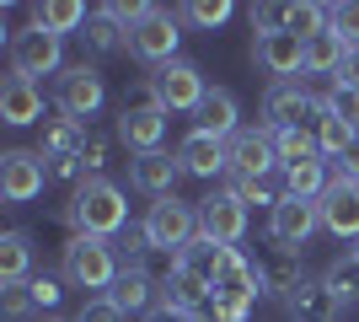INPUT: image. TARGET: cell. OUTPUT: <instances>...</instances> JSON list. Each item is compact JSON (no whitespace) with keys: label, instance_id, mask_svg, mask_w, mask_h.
I'll return each mask as SVG.
<instances>
[{"label":"cell","instance_id":"6da1fadb","mask_svg":"<svg viewBox=\"0 0 359 322\" xmlns=\"http://www.w3.org/2000/svg\"><path fill=\"white\" fill-rule=\"evenodd\" d=\"M65 220H70V236H102V242H113V236L129 226L123 188L107 183V177H86V183L70 194V204H65Z\"/></svg>","mask_w":359,"mask_h":322},{"label":"cell","instance_id":"7a4b0ae2","mask_svg":"<svg viewBox=\"0 0 359 322\" xmlns=\"http://www.w3.org/2000/svg\"><path fill=\"white\" fill-rule=\"evenodd\" d=\"M118 247L102 236H70L60 247V279L75 290H113L118 285Z\"/></svg>","mask_w":359,"mask_h":322},{"label":"cell","instance_id":"3957f363","mask_svg":"<svg viewBox=\"0 0 359 322\" xmlns=\"http://www.w3.org/2000/svg\"><path fill=\"white\" fill-rule=\"evenodd\" d=\"M60 70H65V38L60 32L38 27V22L11 32V76L38 81V76H60Z\"/></svg>","mask_w":359,"mask_h":322},{"label":"cell","instance_id":"277c9868","mask_svg":"<svg viewBox=\"0 0 359 322\" xmlns=\"http://www.w3.org/2000/svg\"><path fill=\"white\" fill-rule=\"evenodd\" d=\"M204 97H210V86H204V70L194 60H172L150 76V102L166 113H198Z\"/></svg>","mask_w":359,"mask_h":322},{"label":"cell","instance_id":"5b68a950","mask_svg":"<svg viewBox=\"0 0 359 322\" xmlns=\"http://www.w3.org/2000/svg\"><path fill=\"white\" fill-rule=\"evenodd\" d=\"M102 102H107V86H102V76H97L91 65H65L60 76H54V113L86 123V119H97Z\"/></svg>","mask_w":359,"mask_h":322},{"label":"cell","instance_id":"8992f818","mask_svg":"<svg viewBox=\"0 0 359 322\" xmlns=\"http://www.w3.org/2000/svg\"><path fill=\"white\" fill-rule=\"evenodd\" d=\"M140 226L150 231V242H156V253H166V258H177L182 247L198 236V210L194 204H182L177 194L172 199H156L150 204V215L140 220Z\"/></svg>","mask_w":359,"mask_h":322},{"label":"cell","instance_id":"52a82bcc","mask_svg":"<svg viewBox=\"0 0 359 322\" xmlns=\"http://www.w3.org/2000/svg\"><path fill=\"white\" fill-rule=\"evenodd\" d=\"M316 231H322V204H316V199H295V194H285V199L269 210V236H273L279 253H300Z\"/></svg>","mask_w":359,"mask_h":322},{"label":"cell","instance_id":"ba28073f","mask_svg":"<svg viewBox=\"0 0 359 322\" xmlns=\"http://www.w3.org/2000/svg\"><path fill=\"white\" fill-rule=\"evenodd\" d=\"M177 43H182L177 11H161V6H150L145 22H140V27H129V54H135L140 65H156V70L177 60Z\"/></svg>","mask_w":359,"mask_h":322},{"label":"cell","instance_id":"9c48e42d","mask_svg":"<svg viewBox=\"0 0 359 322\" xmlns=\"http://www.w3.org/2000/svg\"><path fill=\"white\" fill-rule=\"evenodd\" d=\"M279 167L273 129H241L225 140V177H269Z\"/></svg>","mask_w":359,"mask_h":322},{"label":"cell","instance_id":"30bf717a","mask_svg":"<svg viewBox=\"0 0 359 322\" xmlns=\"http://www.w3.org/2000/svg\"><path fill=\"white\" fill-rule=\"evenodd\" d=\"M48 188V161L38 151H6L0 156V199L6 204H32Z\"/></svg>","mask_w":359,"mask_h":322},{"label":"cell","instance_id":"8fae6325","mask_svg":"<svg viewBox=\"0 0 359 322\" xmlns=\"http://www.w3.org/2000/svg\"><path fill=\"white\" fill-rule=\"evenodd\" d=\"M252 65L269 76V86L306 76V38H295V32H263V38H252Z\"/></svg>","mask_w":359,"mask_h":322},{"label":"cell","instance_id":"7c38bea8","mask_svg":"<svg viewBox=\"0 0 359 322\" xmlns=\"http://www.w3.org/2000/svg\"><path fill=\"white\" fill-rule=\"evenodd\" d=\"M166 107L156 102H135V107H123L118 123H113V140L118 145H129L135 156H150V151H161V140H166Z\"/></svg>","mask_w":359,"mask_h":322},{"label":"cell","instance_id":"4fadbf2b","mask_svg":"<svg viewBox=\"0 0 359 322\" xmlns=\"http://www.w3.org/2000/svg\"><path fill=\"white\" fill-rule=\"evenodd\" d=\"M215 295L220 301H241V307H257V295H269L263 290V269L241 247H225L220 269H215Z\"/></svg>","mask_w":359,"mask_h":322},{"label":"cell","instance_id":"5bb4252c","mask_svg":"<svg viewBox=\"0 0 359 322\" xmlns=\"http://www.w3.org/2000/svg\"><path fill=\"white\" fill-rule=\"evenodd\" d=\"M198 236H210L220 247H236L247 236V204L236 194H210L198 199Z\"/></svg>","mask_w":359,"mask_h":322},{"label":"cell","instance_id":"9a60e30c","mask_svg":"<svg viewBox=\"0 0 359 322\" xmlns=\"http://www.w3.org/2000/svg\"><path fill=\"white\" fill-rule=\"evenodd\" d=\"M316 113V92H306V81H273L263 92V119L269 129H306Z\"/></svg>","mask_w":359,"mask_h":322},{"label":"cell","instance_id":"2e32d148","mask_svg":"<svg viewBox=\"0 0 359 322\" xmlns=\"http://www.w3.org/2000/svg\"><path fill=\"white\" fill-rule=\"evenodd\" d=\"M316 204H322V231H332L338 242H359V183L332 177Z\"/></svg>","mask_w":359,"mask_h":322},{"label":"cell","instance_id":"e0dca14e","mask_svg":"<svg viewBox=\"0 0 359 322\" xmlns=\"http://www.w3.org/2000/svg\"><path fill=\"white\" fill-rule=\"evenodd\" d=\"M210 295H215V285H210V279L177 263L172 274H161V295H156V307H166V311H182V317H198V311L210 307Z\"/></svg>","mask_w":359,"mask_h":322},{"label":"cell","instance_id":"ac0fdd59","mask_svg":"<svg viewBox=\"0 0 359 322\" xmlns=\"http://www.w3.org/2000/svg\"><path fill=\"white\" fill-rule=\"evenodd\" d=\"M182 177H188L182 161L166 156V151H150V156H135V161H129V183H135L140 194H150V199H172Z\"/></svg>","mask_w":359,"mask_h":322},{"label":"cell","instance_id":"d6986e66","mask_svg":"<svg viewBox=\"0 0 359 322\" xmlns=\"http://www.w3.org/2000/svg\"><path fill=\"white\" fill-rule=\"evenodd\" d=\"M0 123H11V129L43 123V92H38V81H22V76L0 81Z\"/></svg>","mask_w":359,"mask_h":322},{"label":"cell","instance_id":"ffe728a7","mask_svg":"<svg viewBox=\"0 0 359 322\" xmlns=\"http://www.w3.org/2000/svg\"><path fill=\"white\" fill-rule=\"evenodd\" d=\"M177 161H182L188 177H220L225 172V140L204 135V129H188L182 145H177Z\"/></svg>","mask_w":359,"mask_h":322},{"label":"cell","instance_id":"44dd1931","mask_svg":"<svg viewBox=\"0 0 359 322\" xmlns=\"http://www.w3.org/2000/svg\"><path fill=\"white\" fill-rule=\"evenodd\" d=\"M194 129H204V135H215V140H231V135H241V102H236V92H225V86H215L204 102H198V113H194Z\"/></svg>","mask_w":359,"mask_h":322},{"label":"cell","instance_id":"7402d4cb","mask_svg":"<svg viewBox=\"0 0 359 322\" xmlns=\"http://www.w3.org/2000/svg\"><path fill=\"white\" fill-rule=\"evenodd\" d=\"M81 145H86V123L65 119V113L38 123V156H43V161H54V156H81Z\"/></svg>","mask_w":359,"mask_h":322},{"label":"cell","instance_id":"603a6c76","mask_svg":"<svg viewBox=\"0 0 359 322\" xmlns=\"http://www.w3.org/2000/svg\"><path fill=\"white\" fill-rule=\"evenodd\" d=\"M285 311H290V322H338V301H332V290L322 285V279H306L295 295L285 301Z\"/></svg>","mask_w":359,"mask_h":322},{"label":"cell","instance_id":"cb8c5ba5","mask_svg":"<svg viewBox=\"0 0 359 322\" xmlns=\"http://www.w3.org/2000/svg\"><path fill=\"white\" fill-rule=\"evenodd\" d=\"M311 123H316V145H322V161H338V156H344L348 145L359 140V129H348L344 119H332L327 97H316V113H311Z\"/></svg>","mask_w":359,"mask_h":322},{"label":"cell","instance_id":"d4e9b609","mask_svg":"<svg viewBox=\"0 0 359 322\" xmlns=\"http://www.w3.org/2000/svg\"><path fill=\"white\" fill-rule=\"evenodd\" d=\"M27 274H32V236L6 231L0 236V285H27Z\"/></svg>","mask_w":359,"mask_h":322},{"label":"cell","instance_id":"484cf974","mask_svg":"<svg viewBox=\"0 0 359 322\" xmlns=\"http://www.w3.org/2000/svg\"><path fill=\"white\" fill-rule=\"evenodd\" d=\"M81 38H86L91 54H118V48H129V27H123L107 6H102V11H91V22L81 27Z\"/></svg>","mask_w":359,"mask_h":322},{"label":"cell","instance_id":"4316f807","mask_svg":"<svg viewBox=\"0 0 359 322\" xmlns=\"http://www.w3.org/2000/svg\"><path fill=\"white\" fill-rule=\"evenodd\" d=\"M156 295H161V285H156L150 274H129V269H123V274H118V285L107 290V301H113V307H118L123 317H129V311L156 307Z\"/></svg>","mask_w":359,"mask_h":322},{"label":"cell","instance_id":"83f0119b","mask_svg":"<svg viewBox=\"0 0 359 322\" xmlns=\"http://www.w3.org/2000/svg\"><path fill=\"white\" fill-rule=\"evenodd\" d=\"M344 54H348V43L332 27L306 38V76H338V70H344Z\"/></svg>","mask_w":359,"mask_h":322},{"label":"cell","instance_id":"f1b7e54d","mask_svg":"<svg viewBox=\"0 0 359 322\" xmlns=\"http://www.w3.org/2000/svg\"><path fill=\"white\" fill-rule=\"evenodd\" d=\"M113 247H118V263L129 269V274H150V263L166 258V253H156V242H150V231H145V226H123Z\"/></svg>","mask_w":359,"mask_h":322},{"label":"cell","instance_id":"f546056e","mask_svg":"<svg viewBox=\"0 0 359 322\" xmlns=\"http://www.w3.org/2000/svg\"><path fill=\"white\" fill-rule=\"evenodd\" d=\"M32 22L65 38V32H81L91 16H86V6H81V0H38V6H32Z\"/></svg>","mask_w":359,"mask_h":322},{"label":"cell","instance_id":"4dcf8cb0","mask_svg":"<svg viewBox=\"0 0 359 322\" xmlns=\"http://www.w3.org/2000/svg\"><path fill=\"white\" fill-rule=\"evenodd\" d=\"M332 183V172L322 156H311V161H295V167H285V194H295V199H322Z\"/></svg>","mask_w":359,"mask_h":322},{"label":"cell","instance_id":"1f68e13d","mask_svg":"<svg viewBox=\"0 0 359 322\" xmlns=\"http://www.w3.org/2000/svg\"><path fill=\"white\" fill-rule=\"evenodd\" d=\"M300 285H306V263H300V253H279V258L263 269V290L279 295V301H290Z\"/></svg>","mask_w":359,"mask_h":322},{"label":"cell","instance_id":"d6a6232c","mask_svg":"<svg viewBox=\"0 0 359 322\" xmlns=\"http://www.w3.org/2000/svg\"><path fill=\"white\" fill-rule=\"evenodd\" d=\"M273 151H279V167H295L322 156V145H316V129H273Z\"/></svg>","mask_w":359,"mask_h":322},{"label":"cell","instance_id":"836d02e7","mask_svg":"<svg viewBox=\"0 0 359 322\" xmlns=\"http://www.w3.org/2000/svg\"><path fill=\"white\" fill-rule=\"evenodd\" d=\"M322 285L332 290V301L338 307H359V263L354 258H338V263H327V274H322Z\"/></svg>","mask_w":359,"mask_h":322},{"label":"cell","instance_id":"e575fe53","mask_svg":"<svg viewBox=\"0 0 359 322\" xmlns=\"http://www.w3.org/2000/svg\"><path fill=\"white\" fill-rule=\"evenodd\" d=\"M225 194H236L241 204H247V210H252V204H279L285 199V188H273L269 177H225Z\"/></svg>","mask_w":359,"mask_h":322},{"label":"cell","instance_id":"d590c367","mask_svg":"<svg viewBox=\"0 0 359 322\" xmlns=\"http://www.w3.org/2000/svg\"><path fill=\"white\" fill-rule=\"evenodd\" d=\"M220 258H225V247H220V242H210V236H194V242L182 247V269L204 274L210 285H215V269H220Z\"/></svg>","mask_w":359,"mask_h":322},{"label":"cell","instance_id":"8d00e7d4","mask_svg":"<svg viewBox=\"0 0 359 322\" xmlns=\"http://www.w3.org/2000/svg\"><path fill=\"white\" fill-rule=\"evenodd\" d=\"M285 32H295V38H316V32H327V6H311V0L285 6Z\"/></svg>","mask_w":359,"mask_h":322},{"label":"cell","instance_id":"74e56055","mask_svg":"<svg viewBox=\"0 0 359 322\" xmlns=\"http://www.w3.org/2000/svg\"><path fill=\"white\" fill-rule=\"evenodd\" d=\"M327 27L338 32L348 48H359V0H338V6H327Z\"/></svg>","mask_w":359,"mask_h":322},{"label":"cell","instance_id":"f35d334b","mask_svg":"<svg viewBox=\"0 0 359 322\" xmlns=\"http://www.w3.org/2000/svg\"><path fill=\"white\" fill-rule=\"evenodd\" d=\"M32 307H38V295H32V279L27 285H0V311L11 322H27L32 317Z\"/></svg>","mask_w":359,"mask_h":322},{"label":"cell","instance_id":"ab89813d","mask_svg":"<svg viewBox=\"0 0 359 322\" xmlns=\"http://www.w3.org/2000/svg\"><path fill=\"white\" fill-rule=\"evenodd\" d=\"M177 16H188L198 27H225V22H231V0H188Z\"/></svg>","mask_w":359,"mask_h":322},{"label":"cell","instance_id":"60d3db41","mask_svg":"<svg viewBox=\"0 0 359 322\" xmlns=\"http://www.w3.org/2000/svg\"><path fill=\"white\" fill-rule=\"evenodd\" d=\"M107 151H113V140H107L102 129H86V145H81V161H86V172H91V177H102V167H107Z\"/></svg>","mask_w":359,"mask_h":322},{"label":"cell","instance_id":"b9f144b4","mask_svg":"<svg viewBox=\"0 0 359 322\" xmlns=\"http://www.w3.org/2000/svg\"><path fill=\"white\" fill-rule=\"evenodd\" d=\"M86 177H91V172H86V161H81V156H54V161H48V183H70V188H81Z\"/></svg>","mask_w":359,"mask_h":322},{"label":"cell","instance_id":"7bdbcfd3","mask_svg":"<svg viewBox=\"0 0 359 322\" xmlns=\"http://www.w3.org/2000/svg\"><path fill=\"white\" fill-rule=\"evenodd\" d=\"M327 107H332V119H344L348 129H359V92H354V86H332Z\"/></svg>","mask_w":359,"mask_h":322},{"label":"cell","instance_id":"ee69618b","mask_svg":"<svg viewBox=\"0 0 359 322\" xmlns=\"http://www.w3.org/2000/svg\"><path fill=\"white\" fill-rule=\"evenodd\" d=\"M252 32L263 38V32H285V6H252Z\"/></svg>","mask_w":359,"mask_h":322},{"label":"cell","instance_id":"f6af8a7d","mask_svg":"<svg viewBox=\"0 0 359 322\" xmlns=\"http://www.w3.org/2000/svg\"><path fill=\"white\" fill-rule=\"evenodd\" d=\"M75 322H123V311L107 301V295H97V301H86V307L75 311Z\"/></svg>","mask_w":359,"mask_h":322},{"label":"cell","instance_id":"bcb514c9","mask_svg":"<svg viewBox=\"0 0 359 322\" xmlns=\"http://www.w3.org/2000/svg\"><path fill=\"white\" fill-rule=\"evenodd\" d=\"M32 295H38V307H60L65 279H60V274H38V279H32Z\"/></svg>","mask_w":359,"mask_h":322},{"label":"cell","instance_id":"7dc6e473","mask_svg":"<svg viewBox=\"0 0 359 322\" xmlns=\"http://www.w3.org/2000/svg\"><path fill=\"white\" fill-rule=\"evenodd\" d=\"M332 167H338V172H332V177H348V183H359V140H354V145H348L344 156H338V161H332Z\"/></svg>","mask_w":359,"mask_h":322},{"label":"cell","instance_id":"c3c4849f","mask_svg":"<svg viewBox=\"0 0 359 322\" xmlns=\"http://www.w3.org/2000/svg\"><path fill=\"white\" fill-rule=\"evenodd\" d=\"M332 86H354V92H359V48H348V54H344V70L332 76Z\"/></svg>","mask_w":359,"mask_h":322},{"label":"cell","instance_id":"681fc988","mask_svg":"<svg viewBox=\"0 0 359 322\" xmlns=\"http://www.w3.org/2000/svg\"><path fill=\"white\" fill-rule=\"evenodd\" d=\"M145 322H194V317H182V311H166V307H150Z\"/></svg>","mask_w":359,"mask_h":322},{"label":"cell","instance_id":"f907efd6","mask_svg":"<svg viewBox=\"0 0 359 322\" xmlns=\"http://www.w3.org/2000/svg\"><path fill=\"white\" fill-rule=\"evenodd\" d=\"M348 258H354V263H359V242H354V247H348Z\"/></svg>","mask_w":359,"mask_h":322},{"label":"cell","instance_id":"816d5d0a","mask_svg":"<svg viewBox=\"0 0 359 322\" xmlns=\"http://www.w3.org/2000/svg\"><path fill=\"white\" fill-rule=\"evenodd\" d=\"M43 322H60V317H43Z\"/></svg>","mask_w":359,"mask_h":322}]
</instances>
